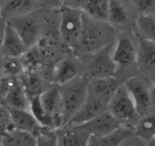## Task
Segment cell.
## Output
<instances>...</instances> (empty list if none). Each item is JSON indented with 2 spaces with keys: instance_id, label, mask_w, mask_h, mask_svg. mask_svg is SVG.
Segmentation results:
<instances>
[{
  "instance_id": "cell-1",
  "label": "cell",
  "mask_w": 155,
  "mask_h": 146,
  "mask_svg": "<svg viewBox=\"0 0 155 146\" xmlns=\"http://www.w3.org/2000/svg\"><path fill=\"white\" fill-rule=\"evenodd\" d=\"M30 111L42 126L54 130L64 126L60 87L53 83L39 96L30 99Z\"/></svg>"
},
{
  "instance_id": "cell-2",
  "label": "cell",
  "mask_w": 155,
  "mask_h": 146,
  "mask_svg": "<svg viewBox=\"0 0 155 146\" xmlns=\"http://www.w3.org/2000/svg\"><path fill=\"white\" fill-rule=\"evenodd\" d=\"M116 29L108 21L91 18L83 13V28L76 52L84 56L94 54L115 43Z\"/></svg>"
},
{
  "instance_id": "cell-3",
  "label": "cell",
  "mask_w": 155,
  "mask_h": 146,
  "mask_svg": "<svg viewBox=\"0 0 155 146\" xmlns=\"http://www.w3.org/2000/svg\"><path fill=\"white\" fill-rule=\"evenodd\" d=\"M89 81L90 78L86 74L79 75L70 82L59 85L63 107L64 126L77 115L86 102L89 94Z\"/></svg>"
},
{
  "instance_id": "cell-4",
  "label": "cell",
  "mask_w": 155,
  "mask_h": 146,
  "mask_svg": "<svg viewBox=\"0 0 155 146\" xmlns=\"http://www.w3.org/2000/svg\"><path fill=\"white\" fill-rule=\"evenodd\" d=\"M108 110L120 122L122 127L134 130L142 116L138 112L133 99L125 85H120L108 105Z\"/></svg>"
},
{
  "instance_id": "cell-5",
  "label": "cell",
  "mask_w": 155,
  "mask_h": 146,
  "mask_svg": "<svg viewBox=\"0 0 155 146\" xmlns=\"http://www.w3.org/2000/svg\"><path fill=\"white\" fill-rule=\"evenodd\" d=\"M83 12L78 8L64 5L60 9L59 33L61 42L68 49L76 51L83 28Z\"/></svg>"
},
{
  "instance_id": "cell-6",
  "label": "cell",
  "mask_w": 155,
  "mask_h": 146,
  "mask_svg": "<svg viewBox=\"0 0 155 146\" xmlns=\"http://www.w3.org/2000/svg\"><path fill=\"white\" fill-rule=\"evenodd\" d=\"M133 99L138 112L142 116L155 111L151 97V85L147 76L141 74L132 76L124 83Z\"/></svg>"
},
{
  "instance_id": "cell-7",
  "label": "cell",
  "mask_w": 155,
  "mask_h": 146,
  "mask_svg": "<svg viewBox=\"0 0 155 146\" xmlns=\"http://www.w3.org/2000/svg\"><path fill=\"white\" fill-rule=\"evenodd\" d=\"M114 43L107 46L94 54L89 55V60L87 63L86 75L89 78L115 77L118 66L112 56Z\"/></svg>"
},
{
  "instance_id": "cell-8",
  "label": "cell",
  "mask_w": 155,
  "mask_h": 146,
  "mask_svg": "<svg viewBox=\"0 0 155 146\" xmlns=\"http://www.w3.org/2000/svg\"><path fill=\"white\" fill-rule=\"evenodd\" d=\"M6 21L16 30L27 50L36 45L41 36L40 25L33 12L14 17Z\"/></svg>"
},
{
  "instance_id": "cell-9",
  "label": "cell",
  "mask_w": 155,
  "mask_h": 146,
  "mask_svg": "<svg viewBox=\"0 0 155 146\" xmlns=\"http://www.w3.org/2000/svg\"><path fill=\"white\" fill-rule=\"evenodd\" d=\"M1 57H22L27 52L24 41L15 28L1 16Z\"/></svg>"
},
{
  "instance_id": "cell-10",
  "label": "cell",
  "mask_w": 155,
  "mask_h": 146,
  "mask_svg": "<svg viewBox=\"0 0 155 146\" xmlns=\"http://www.w3.org/2000/svg\"><path fill=\"white\" fill-rule=\"evenodd\" d=\"M80 126L92 136L101 137L114 133L122 127L120 122L107 109Z\"/></svg>"
},
{
  "instance_id": "cell-11",
  "label": "cell",
  "mask_w": 155,
  "mask_h": 146,
  "mask_svg": "<svg viewBox=\"0 0 155 146\" xmlns=\"http://www.w3.org/2000/svg\"><path fill=\"white\" fill-rule=\"evenodd\" d=\"M109 103L89 92L86 102L77 115L66 126H77L86 123L108 109Z\"/></svg>"
},
{
  "instance_id": "cell-12",
  "label": "cell",
  "mask_w": 155,
  "mask_h": 146,
  "mask_svg": "<svg viewBox=\"0 0 155 146\" xmlns=\"http://www.w3.org/2000/svg\"><path fill=\"white\" fill-rule=\"evenodd\" d=\"M55 131L58 146H88L91 136L80 126H66Z\"/></svg>"
},
{
  "instance_id": "cell-13",
  "label": "cell",
  "mask_w": 155,
  "mask_h": 146,
  "mask_svg": "<svg viewBox=\"0 0 155 146\" xmlns=\"http://www.w3.org/2000/svg\"><path fill=\"white\" fill-rule=\"evenodd\" d=\"M112 56L117 66H129L136 64L137 49L128 37L118 36L114 46Z\"/></svg>"
},
{
  "instance_id": "cell-14",
  "label": "cell",
  "mask_w": 155,
  "mask_h": 146,
  "mask_svg": "<svg viewBox=\"0 0 155 146\" xmlns=\"http://www.w3.org/2000/svg\"><path fill=\"white\" fill-rule=\"evenodd\" d=\"M136 65L144 75L155 73V43L145 38H139Z\"/></svg>"
},
{
  "instance_id": "cell-15",
  "label": "cell",
  "mask_w": 155,
  "mask_h": 146,
  "mask_svg": "<svg viewBox=\"0 0 155 146\" xmlns=\"http://www.w3.org/2000/svg\"><path fill=\"white\" fill-rule=\"evenodd\" d=\"M6 107L9 109L12 114L16 129L29 132L35 136L38 135L43 126L39 123L31 111L27 109H15L8 106Z\"/></svg>"
},
{
  "instance_id": "cell-16",
  "label": "cell",
  "mask_w": 155,
  "mask_h": 146,
  "mask_svg": "<svg viewBox=\"0 0 155 146\" xmlns=\"http://www.w3.org/2000/svg\"><path fill=\"white\" fill-rule=\"evenodd\" d=\"M119 86L115 77L90 79L89 92L109 103Z\"/></svg>"
},
{
  "instance_id": "cell-17",
  "label": "cell",
  "mask_w": 155,
  "mask_h": 146,
  "mask_svg": "<svg viewBox=\"0 0 155 146\" xmlns=\"http://www.w3.org/2000/svg\"><path fill=\"white\" fill-rule=\"evenodd\" d=\"M36 0H2L1 16L5 20L33 12Z\"/></svg>"
},
{
  "instance_id": "cell-18",
  "label": "cell",
  "mask_w": 155,
  "mask_h": 146,
  "mask_svg": "<svg viewBox=\"0 0 155 146\" xmlns=\"http://www.w3.org/2000/svg\"><path fill=\"white\" fill-rule=\"evenodd\" d=\"M53 83L62 85L79 75L75 62L69 58L59 59L53 69Z\"/></svg>"
},
{
  "instance_id": "cell-19",
  "label": "cell",
  "mask_w": 155,
  "mask_h": 146,
  "mask_svg": "<svg viewBox=\"0 0 155 146\" xmlns=\"http://www.w3.org/2000/svg\"><path fill=\"white\" fill-rule=\"evenodd\" d=\"M1 104L15 109L30 110V100L21 79L5 97L1 99Z\"/></svg>"
},
{
  "instance_id": "cell-20",
  "label": "cell",
  "mask_w": 155,
  "mask_h": 146,
  "mask_svg": "<svg viewBox=\"0 0 155 146\" xmlns=\"http://www.w3.org/2000/svg\"><path fill=\"white\" fill-rule=\"evenodd\" d=\"M36 143L35 135L19 129L1 134V146H36Z\"/></svg>"
},
{
  "instance_id": "cell-21",
  "label": "cell",
  "mask_w": 155,
  "mask_h": 146,
  "mask_svg": "<svg viewBox=\"0 0 155 146\" xmlns=\"http://www.w3.org/2000/svg\"><path fill=\"white\" fill-rule=\"evenodd\" d=\"M20 79L30 100L39 96L45 90L43 88L42 80L38 75L36 70L26 68L25 72L20 78Z\"/></svg>"
},
{
  "instance_id": "cell-22",
  "label": "cell",
  "mask_w": 155,
  "mask_h": 146,
  "mask_svg": "<svg viewBox=\"0 0 155 146\" xmlns=\"http://www.w3.org/2000/svg\"><path fill=\"white\" fill-rule=\"evenodd\" d=\"M131 131L121 127L114 133L101 137L92 136L89 138L88 146H119L127 137L133 135Z\"/></svg>"
},
{
  "instance_id": "cell-23",
  "label": "cell",
  "mask_w": 155,
  "mask_h": 146,
  "mask_svg": "<svg viewBox=\"0 0 155 146\" xmlns=\"http://www.w3.org/2000/svg\"><path fill=\"white\" fill-rule=\"evenodd\" d=\"M134 135L148 142L155 137V111L141 117L134 130Z\"/></svg>"
},
{
  "instance_id": "cell-24",
  "label": "cell",
  "mask_w": 155,
  "mask_h": 146,
  "mask_svg": "<svg viewBox=\"0 0 155 146\" xmlns=\"http://www.w3.org/2000/svg\"><path fill=\"white\" fill-rule=\"evenodd\" d=\"M110 0H88L83 12L94 19L107 21Z\"/></svg>"
},
{
  "instance_id": "cell-25",
  "label": "cell",
  "mask_w": 155,
  "mask_h": 146,
  "mask_svg": "<svg viewBox=\"0 0 155 146\" xmlns=\"http://www.w3.org/2000/svg\"><path fill=\"white\" fill-rule=\"evenodd\" d=\"M25 71L26 67L21 57H1L2 75L21 78Z\"/></svg>"
},
{
  "instance_id": "cell-26",
  "label": "cell",
  "mask_w": 155,
  "mask_h": 146,
  "mask_svg": "<svg viewBox=\"0 0 155 146\" xmlns=\"http://www.w3.org/2000/svg\"><path fill=\"white\" fill-rule=\"evenodd\" d=\"M137 26L140 37L155 43V16L139 14Z\"/></svg>"
},
{
  "instance_id": "cell-27",
  "label": "cell",
  "mask_w": 155,
  "mask_h": 146,
  "mask_svg": "<svg viewBox=\"0 0 155 146\" xmlns=\"http://www.w3.org/2000/svg\"><path fill=\"white\" fill-rule=\"evenodd\" d=\"M128 15L124 5L118 0H110L107 21L115 27L116 25L125 24Z\"/></svg>"
},
{
  "instance_id": "cell-28",
  "label": "cell",
  "mask_w": 155,
  "mask_h": 146,
  "mask_svg": "<svg viewBox=\"0 0 155 146\" xmlns=\"http://www.w3.org/2000/svg\"><path fill=\"white\" fill-rule=\"evenodd\" d=\"M36 138V146H58L56 131L48 127L42 126Z\"/></svg>"
},
{
  "instance_id": "cell-29",
  "label": "cell",
  "mask_w": 155,
  "mask_h": 146,
  "mask_svg": "<svg viewBox=\"0 0 155 146\" xmlns=\"http://www.w3.org/2000/svg\"><path fill=\"white\" fill-rule=\"evenodd\" d=\"M0 123L1 134L8 133L16 129L10 111L5 106L2 104L0 107Z\"/></svg>"
},
{
  "instance_id": "cell-30",
  "label": "cell",
  "mask_w": 155,
  "mask_h": 146,
  "mask_svg": "<svg viewBox=\"0 0 155 146\" xmlns=\"http://www.w3.org/2000/svg\"><path fill=\"white\" fill-rule=\"evenodd\" d=\"M20 78L9 77V76L2 75L0 80V96L1 99L5 97L11 91V90L18 84Z\"/></svg>"
},
{
  "instance_id": "cell-31",
  "label": "cell",
  "mask_w": 155,
  "mask_h": 146,
  "mask_svg": "<svg viewBox=\"0 0 155 146\" xmlns=\"http://www.w3.org/2000/svg\"><path fill=\"white\" fill-rule=\"evenodd\" d=\"M139 13L142 15H154L155 0H134Z\"/></svg>"
},
{
  "instance_id": "cell-32",
  "label": "cell",
  "mask_w": 155,
  "mask_h": 146,
  "mask_svg": "<svg viewBox=\"0 0 155 146\" xmlns=\"http://www.w3.org/2000/svg\"><path fill=\"white\" fill-rule=\"evenodd\" d=\"M119 146H146V142L133 134L127 137Z\"/></svg>"
},
{
  "instance_id": "cell-33",
  "label": "cell",
  "mask_w": 155,
  "mask_h": 146,
  "mask_svg": "<svg viewBox=\"0 0 155 146\" xmlns=\"http://www.w3.org/2000/svg\"><path fill=\"white\" fill-rule=\"evenodd\" d=\"M65 0H39L41 5L47 9H61L64 5Z\"/></svg>"
},
{
  "instance_id": "cell-34",
  "label": "cell",
  "mask_w": 155,
  "mask_h": 146,
  "mask_svg": "<svg viewBox=\"0 0 155 146\" xmlns=\"http://www.w3.org/2000/svg\"><path fill=\"white\" fill-rule=\"evenodd\" d=\"M71 1H72V2H73V4L71 5V6L78 8V9H81V10L83 11V7L85 6L86 3L87 2L88 0H71Z\"/></svg>"
},
{
  "instance_id": "cell-35",
  "label": "cell",
  "mask_w": 155,
  "mask_h": 146,
  "mask_svg": "<svg viewBox=\"0 0 155 146\" xmlns=\"http://www.w3.org/2000/svg\"><path fill=\"white\" fill-rule=\"evenodd\" d=\"M146 146H155V137L146 142Z\"/></svg>"
}]
</instances>
